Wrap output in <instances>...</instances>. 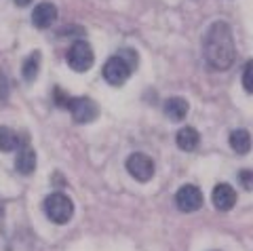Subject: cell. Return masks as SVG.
<instances>
[{
  "mask_svg": "<svg viewBox=\"0 0 253 251\" xmlns=\"http://www.w3.org/2000/svg\"><path fill=\"white\" fill-rule=\"evenodd\" d=\"M203 203H205V199H203L201 188L194 186V184L181 186L175 194V205L179 211H184V213H194V211H199L203 207Z\"/></svg>",
  "mask_w": 253,
  "mask_h": 251,
  "instance_id": "5b68a950",
  "label": "cell"
},
{
  "mask_svg": "<svg viewBox=\"0 0 253 251\" xmlns=\"http://www.w3.org/2000/svg\"><path fill=\"white\" fill-rule=\"evenodd\" d=\"M137 66V53L131 49H123L118 51V55L110 57L104 66V78L112 84V87H121L129 81L131 72Z\"/></svg>",
  "mask_w": 253,
  "mask_h": 251,
  "instance_id": "7a4b0ae2",
  "label": "cell"
},
{
  "mask_svg": "<svg viewBox=\"0 0 253 251\" xmlns=\"http://www.w3.org/2000/svg\"><path fill=\"white\" fill-rule=\"evenodd\" d=\"M55 19H57V6L51 4V2H41L32 13V23H34L36 28H51Z\"/></svg>",
  "mask_w": 253,
  "mask_h": 251,
  "instance_id": "9c48e42d",
  "label": "cell"
},
{
  "mask_svg": "<svg viewBox=\"0 0 253 251\" xmlns=\"http://www.w3.org/2000/svg\"><path fill=\"white\" fill-rule=\"evenodd\" d=\"M19 148V135L11 127H0V150L13 152Z\"/></svg>",
  "mask_w": 253,
  "mask_h": 251,
  "instance_id": "9a60e30c",
  "label": "cell"
},
{
  "mask_svg": "<svg viewBox=\"0 0 253 251\" xmlns=\"http://www.w3.org/2000/svg\"><path fill=\"white\" fill-rule=\"evenodd\" d=\"M38 72H41V53L34 51L32 55H28L26 61H23L21 74H23V78H26L28 83H32V81H36Z\"/></svg>",
  "mask_w": 253,
  "mask_h": 251,
  "instance_id": "5bb4252c",
  "label": "cell"
},
{
  "mask_svg": "<svg viewBox=\"0 0 253 251\" xmlns=\"http://www.w3.org/2000/svg\"><path fill=\"white\" fill-rule=\"evenodd\" d=\"M163 110H165V114H167V119L179 123V121L186 119L190 106H188V101L184 97H169L167 101H165Z\"/></svg>",
  "mask_w": 253,
  "mask_h": 251,
  "instance_id": "8fae6325",
  "label": "cell"
},
{
  "mask_svg": "<svg viewBox=\"0 0 253 251\" xmlns=\"http://www.w3.org/2000/svg\"><path fill=\"white\" fill-rule=\"evenodd\" d=\"M68 59V66L74 70V72H86L91 70L93 61H95V53H93V46L84 41H78L70 46V51L66 55Z\"/></svg>",
  "mask_w": 253,
  "mask_h": 251,
  "instance_id": "277c9868",
  "label": "cell"
},
{
  "mask_svg": "<svg viewBox=\"0 0 253 251\" xmlns=\"http://www.w3.org/2000/svg\"><path fill=\"white\" fill-rule=\"evenodd\" d=\"M32 2V0H15V4H17V6H28Z\"/></svg>",
  "mask_w": 253,
  "mask_h": 251,
  "instance_id": "d6986e66",
  "label": "cell"
},
{
  "mask_svg": "<svg viewBox=\"0 0 253 251\" xmlns=\"http://www.w3.org/2000/svg\"><path fill=\"white\" fill-rule=\"evenodd\" d=\"M251 70H253V61H247L245 64V70H243V87L247 93L253 91V78H251Z\"/></svg>",
  "mask_w": 253,
  "mask_h": 251,
  "instance_id": "2e32d148",
  "label": "cell"
},
{
  "mask_svg": "<svg viewBox=\"0 0 253 251\" xmlns=\"http://www.w3.org/2000/svg\"><path fill=\"white\" fill-rule=\"evenodd\" d=\"M44 213L55 224H68L74 215V203L63 192H53L44 199Z\"/></svg>",
  "mask_w": 253,
  "mask_h": 251,
  "instance_id": "3957f363",
  "label": "cell"
},
{
  "mask_svg": "<svg viewBox=\"0 0 253 251\" xmlns=\"http://www.w3.org/2000/svg\"><path fill=\"white\" fill-rule=\"evenodd\" d=\"M175 144H177V148H181V150L194 152L196 148H199V144H201V135H199V131H196L194 127H184V129L177 131Z\"/></svg>",
  "mask_w": 253,
  "mask_h": 251,
  "instance_id": "7c38bea8",
  "label": "cell"
},
{
  "mask_svg": "<svg viewBox=\"0 0 253 251\" xmlns=\"http://www.w3.org/2000/svg\"><path fill=\"white\" fill-rule=\"evenodd\" d=\"M68 108H70V114H72L74 123H78V125L93 123L95 119H97V114H99V108L91 97H74V99H70Z\"/></svg>",
  "mask_w": 253,
  "mask_h": 251,
  "instance_id": "52a82bcc",
  "label": "cell"
},
{
  "mask_svg": "<svg viewBox=\"0 0 253 251\" xmlns=\"http://www.w3.org/2000/svg\"><path fill=\"white\" fill-rule=\"evenodd\" d=\"M15 169L19 171L21 175H32L36 171V152L34 148L23 146L17 152V161H15Z\"/></svg>",
  "mask_w": 253,
  "mask_h": 251,
  "instance_id": "30bf717a",
  "label": "cell"
},
{
  "mask_svg": "<svg viewBox=\"0 0 253 251\" xmlns=\"http://www.w3.org/2000/svg\"><path fill=\"white\" fill-rule=\"evenodd\" d=\"M0 97H6V78L0 74Z\"/></svg>",
  "mask_w": 253,
  "mask_h": 251,
  "instance_id": "ac0fdd59",
  "label": "cell"
},
{
  "mask_svg": "<svg viewBox=\"0 0 253 251\" xmlns=\"http://www.w3.org/2000/svg\"><path fill=\"white\" fill-rule=\"evenodd\" d=\"M230 148L236 154H247L251 150V135L247 129H236L230 133Z\"/></svg>",
  "mask_w": 253,
  "mask_h": 251,
  "instance_id": "4fadbf2b",
  "label": "cell"
},
{
  "mask_svg": "<svg viewBox=\"0 0 253 251\" xmlns=\"http://www.w3.org/2000/svg\"><path fill=\"white\" fill-rule=\"evenodd\" d=\"M211 199H213L215 209H219V211H230L236 205V192L230 184H217L213 188Z\"/></svg>",
  "mask_w": 253,
  "mask_h": 251,
  "instance_id": "ba28073f",
  "label": "cell"
},
{
  "mask_svg": "<svg viewBox=\"0 0 253 251\" xmlns=\"http://www.w3.org/2000/svg\"><path fill=\"white\" fill-rule=\"evenodd\" d=\"M126 171L131 177H135L137 182H150L154 177V161L150 156L141 152H133L126 159Z\"/></svg>",
  "mask_w": 253,
  "mask_h": 251,
  "instance_id": "8992f818",
  "label": "cell"
},
{
  "mask_svg": "<svg viewBox=\"0 0 253 251\" xmlns=\"http://www.w3.org/2000/svg\"><path fill=\"white\" fill-rule=\"evenodd\" d=\"M241 182L245 186V190H251V188H253V173H251L249 169H245L243 173H241Z\"/></svg>",
  "mask_w": 253,
  "mask_h": 251,
  "instance_id": "e0dca14e",
  "label": "cell"
},
{
  "mask_svg": "<svg viewBox=\"0 0 253 251\" xmlns=\"http://www.w3.org/2000/svg\"><path fill=\"white\" fill-rule=\"evenodd\" d=\"M203 53L205 59L213 70H228L234 64L236 49H234V38L232 30L226 21H215L205 34L203 41Z\"/></svg>",
  "mask_w": 253,
  "mask_h": 251,
  "instance_id": "6da1fadb",
  "label": "cell"
}]
</instances>
